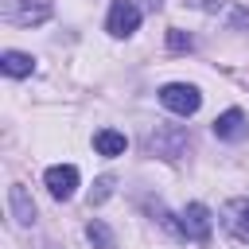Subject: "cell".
<instances>
[{
  "mask_svg": "<svg viewBox=\"0 0 249 249\" xmlns=\"http://www.w3.org/2000/svg\"><path fill=\"white\" fill-rule=\"evenodd\" d=\"M0 16L16 27H35L51 16V0H0Z\"/></svg>",
  "mask_w": 249,
  "mask_h": 249,
  "instance_id": "1",
  "label": "cell"
},
{
  "mask_svg": "<svg viewBox=\"0 0 249 249\" xmlns=\"http://www.w3.org/2000/svg\"><path fill=\"white\" fill-rule=\"evenodd\" d=\"M160 101H163V109H171L175 117H191V113H198L202 93H198L195 86H187V82H167V86L160 89Z\"/></svg>",
  "mask_w": 249,
  "mask_h": 249,
  "instance_id": "2",
  "label": "cell"
},
{
  "mask_svg": "<svg viewBox=\"0 0 249 249\" xmlns=\"http://www.w3.org/2000/svg\"><path fill=\"white\" fill-rule=\"evenodd\" d=\"M179 233L187 237V241H206L210 237V210L202 206V202H191V206H183V214H179Z\"/></svg>",
  "mask_w": 249,
  "mask_h": 249,
  "instance_id": "3",
  "label": "cell"
},
{
  "mask_svg": "<svg viewBox=\"0 0 249 249\" xmlns=\"http://www.w3.org/2000/svg\"><path fill=\"white\" fill-rule=\"evenodd\" d=\"M136 23H140V8H136L132 0H113V8H109V19H105L109 35L124 39V35H132V31H136Z\"/></svg>",
  "mask_w": 249,
  "mask_h": 249,
  "instance_id": "4",
  "label": "cell"
},
{
  "mask_svg": "<svg viewBox=\"0 0 249 249\" xmlns=\"http://www.w3.org/2000/svg\"><path fill=\"white\" fill-rule=\"evenodd\" d=\"M222 226H226L237 241H249V195L230 198V202L222 206Z\"/></svg>",
  "mask_w": 249,
  "mask_h": 249,
  "instance_id": "5",
  "label": "cell"
},
{
  "mask_svg": "<svg viewBox=\"0 0 249 249\" xmlns=\"http://www.w3.org/2000/svg\"><path fill=\"white\" fill-rule=\"evenodd\" d=\"M47 191H51L58 202H66V198L78 191V167H70V163H54V167H47Z\"/></svg>",
  "mask_w": 249,
  "mask_h": 249,
  "instance_id": "6",
  "label": "cell"
},
{
  "mask_svg": "<svg viewBox=\"0 0 249 249\" xmlns=\"http://www.w3.org/2000/svg\"><path fill=\"white\" fill-rule=\"evenodd\" d=\"M245 132H249V121H245L241 109H226V113L214 117V136L218 140H241Z\"/></svg>",
  "mask_w": 249,
  "mask_h": 249,
  "instance_id": "7",
  "label": "cell"
},
{
  "mask_svg": "<svg viewBox=\"0 0 249 249\" xmlns=\"http://www.w3.org/2000/svg\"><path fill=\"white\" fill-rule=\"evenodd\" d=\"M8 206H12V218H16L19 226H31V222H35V202L27 198V187H23V183H12V187H8Z\"/></svg>",
  "mask_w": 249,
  "mask_h": 249,
  "instance_id": "8",
  "label": "cell"
},
{
  "mask_svg": "<svg viewBox=\"0 0 249 249\" xmlns=\"http://www.w3.org/2000/svg\"><path fill=\"white\" fill-rule=\"evenodd\" d=\"M93 148H97L101 156H121V152L128 148V140H124V132H117V128H101V132L93 136Z\"/></svg>",
  "mask_w": 249,
  "mask_h": 249,
  "instance_id": "9",
  "label": "cell"
},
{
  "mask_svg": "<svg viewBox=\"0 0 249 249\" xmlns=\"http://www.w3.org/2000/svg\"><path fill=\"white\" fill-rule=\"evenodd\" d=\"M0 70H4L8 78H23V74H31V54H23V51H4V54H0Z\"/></svg>",
  "mask_w": 249,
  "mask_h": 249,
  "instance_id": "10",
  "label": "cell"
},
{
  "mask_svg": "<svg viewBox=\"0 0 249 249\" xmlns=\"http://www.w3.org/2000/svg\"><path fill=\"white\" fill-rule=\"evenodd\" d=\"M86 237H89L97 249H113V233H109L101 222H89V226H86Z\"/></svg>",
  "mask_w": 249,
  "mask_h": 249,
  "instance_id": "11",
  "label": "cell"
},
{
  "mask_svg": "<svg viewBox=\"0 0 249 249\" xmlns=\"http://www.w3.org/2000/svg\"><path fill=\"white\" fill-rule=\"evenodd\" d=\"M167 47H171V51H191V47H195V39H191L187 31L171 27V31H167Z\"/></svg>",
  "mask_w": 249,
  "mask_h": 249,
  "instance_id": "12",
  "label": "cell"
},
{
  "mask_svg": "<svg viewBox=\"0 0 249 249\" xmlns=\"http://www.w3.org/2000/svg\"><path fill=\"white\" fill-rule=\"evenodd\" d=\"M93 187H97V191H89V202H105V198H109V191H113V179H109V175H101Z\"/></svg>",
  "mask_w": 249,
  "mask_h": 249,
  "instance_id": "13",
  "label": "cell"
},
{
  "mask_svg": "<svg viewBox=\"0 0 249 249\" xmlns=\"http://www.w3.org/2000/svg\"><path fill=\"white\" fill-rule=\"evenodd\" d=\"M187 4H195V8H206V12H218V8H226V0H187Z\"/></svg>",
  "mask_w": 249,
  "mask_h": 249,
  "instance_id": "14",
  "label": "cell"
}]
</instances>
